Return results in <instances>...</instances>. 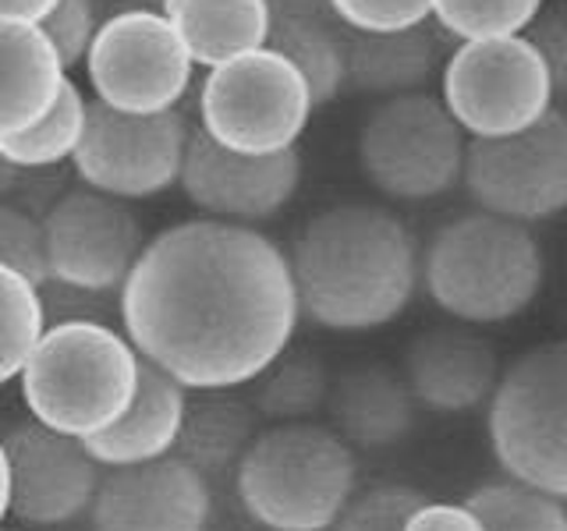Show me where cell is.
<instances>
[{"label":"cell","mask_w":567,"mask_h":531,"mask_svg":"<svg viewBox=\"0 0 567 531\" xmlns=\"http://www.w3.org/2000/svg\"><path fill=\"white\" fill-rule=\"evenodd\" d=\"M288 256L301 315L337 333L394 323L422 283V252L412 230L398 212L372 202L316 212Z\"/></svg>","instance_id":"7a4b0ae2"},{"label":"cell","mask_w":567,"mask_h":531,"mask_svg":"<svg viewBox=\"0 0 567 531\" xmlns=\"http://www.w3.org/2000/svg\"><path fill=\"white\" fill-rule=\"evenodd\" d=\"M256 421L259 412L252 400L230 397L227 389H199V397H188V412L171 454L199 471L213 489H220L238 478L241 460L259 436Z\"/></svg>","instance_id":"7402d4cb"},{"label":"cell","mask_w":567,"mask_h":531,"mask_svg":"<svg viewBox=\"0 0 567 531\" xmlns=\"http://www.w3.org/2000/svg\"><path fill=\"white\" fill-rule=\"evenodd\" d=\"M337 22L354 32H394L433 22V0H327Z\"/></svg>","instance_id":"836d02e7"},{"label":"cell","mask_w":567,"mask_h":531,"mask_svg":"<svg viewBox=\"0 0 567 531\" xmlns=\"http://www.w3.org/2000/svg\"><path fill=\"white\" fill-rule=\"evenodd\" d=\"M177 188L213 220L256 227L291 206L301 188V156L298 149L270 156L227 149L195 124Z\"/></svg>","instance_id":"9a60e30c"},{"label":"cell","mask_w":567,"mask_h":531,"mask_svg":"<svg viewBox=\"0 0 567 531\" xmlns=\"http://www.w3.org/2000/svg\"><path fill=\"white\" fill-rule=\"evenodd\" d=\"M159 4H164V0H159Z\"/></svg>","instance_id":"60d3db41"},{"label":"cell","mask_w":567,"mask_h":531,"mask_svg":"<svg viewBox=\"0 0 567 531\" xmlns=\"http://www.w3.org/2000/svg\"><path fill=\"white\" fill-rule=\"evenodd\" d=\"M327 365L309 351L280 354V358L262 372L252 389V404L259 418L274 425L309 421L319 407H327L330 397Z\"/></svg>","instance_id":"484cf974"},{"label":"cell","mask_w":567,"mask_h":531,"mask_svg":"<svg viewBox=\"0 0 567 531\" xmlns=\"http://www.w3.org/2000/svg\"><path fill=\"white\" fill-rule=\"evenodd\" d=\"M430 500L408 486H377L344 507L330 531H404L412 513Z\"/></svg>","instance_id":"4dcf8cb0"},{"label":"cell","mask_w":567,"mask_h":531,"mask_svg":"<svg viewBox=\"0 0 567 531\" xmlns=\"http://www.w3.org/2000/svg\"><path fill=\"white\" fill-rule=\"evenodd\" d=\"M486 425L507 478L567 500V341L532 347L504 372Z\"/></svg>","instance_id":"52a82bcc"},{"label":"cell","mask_w":567,"mask_h":531,"mask_svg":"<svg viewBox=\"0 0 567 531\" xmlns=\"http://www.w3.org/2000/svg\"><path fill=\"white\" fill-rule=\"evenodd\" d=\"M40 298H43L50 326H64V323L114 326V323H121V294H114V291H89V288H79V283H64V280L50 277L47 283H40Z\"/></svg>","instance_id":"1f68e13d"},{"label":"cell","mask_w":567,"mask_h":531,"mask_svg":"<svg viewBox=\"0 0 567 531\" xmlns=\"http://www.w3.org/2000/svg\"><path fill=\"white\" fill-rule=\"evenodd\" d=\"M142 379V354L128 333L103 323L50 326L18 376L35 421L68 436H100L128 412Z\"/></svg>","instance_id":"277c9868"},{"label":"cell","mask_w":567,"mask_h":531,"mask_svg":"<svg viewBox=\"0 0 567 531\" xmlns=\"http://www.w3.org/2000/svg\"><path fill=\"white\" fill-rule=\"evenodd\" d=\"M89 518L96 531H209L213 486L174 454L111 468Z\"/></svg>","instance_id":"2e32d148"},{"label":"cell","mask_w":567,"mask_h":531,"mask_svg":"<svg viewBox=\"0 0 567 531\" xmlns=\"http://www.w3.org/2000/svg\"><path fill=\"white\" fill-rule=\"evenodd\" d=\"M274 4H306V0H274Z\"/></svg>","instance_id":"f35d334b"},{"label":"cell","mask_w":567,"mask_h":531,"mask_svg":"<svg viewBox=\"0 0 567 531\" xmlns=\"http://www.w3.org/2000/svg\"><path fill=\"white\" fill-rule=\"evenodd\" d=\"M419 397L408 376L386 365H354L330 383L327 415L351 450H390L415 433Z\"/></svg>","instance_id":"ac0fdd59"},{"label":"cell","mask_w":567,"mask_h":531,"mask_svg":"<svg viewBox=\"0 0 567 531\" xmlns=\"http://www.w3.org/2000/svg\"><path fill=\"white\" fill-rule=\"evenodd\" d=\"M188 412V386L167 376L164 368L142 358V379L132 407L111 429L89 436L85 447L103 468H128L159 460L174 450Z\"/></svg>","instance_id":"ffe728a7"},{"label":"cell","mask_w":567,"mask_h":531,"mask_svg":"<svg viewBox=\"0 0 567 531\" xmlns=\"http://www.w3.org/2000/svg\"><path fill=\"white\" fill-rule=\"evenodd\" d=\"M546 259L528 223L475 209L454 217L422 252V283L436 305L468 326L518 319L543 291Z\"/></svg>","instance_id":"3957f363"},{"label":"cell","mask_w":567,"mask_h":531,"mask_svg":"<svg viewBox=\"0 0 567 531\" xmlns=\"http://www.w3.org/2000/svg\"><path fill=\"white\" fill-rule=\"evenodd\" d=\"M68 85V64L40 22H0V135L43 121Z\"/></svg>","instance_id":"d6986e66"},{"label":"cell","mask_w":567,"mask_h":531,"mask_svg":"<svg viewBox=\"0 0 567 531\" xmlns=\"http://www.w3.org/2000/svg\"><path fill=\"white\" fill-rule=\"evenodd\" d=\"M465 191L478 209L528 227L567 212V114L554 106L525 132L472 138Z\"/></svg>","instance_id":"7c38bea8"},{"label":"cell","mask_w":567,"mask_h":531,"mask_svg":"<svg viewBox=\"0 0 567 531\" xmlns=\"http://www.w3.org/2000/svg\"><path fill=\"white\" fill-rule=\"evenodd\" d=\"M71 191L64 167H18L0 159V199L32 217H47Z\"/></svg>","instance_id":"d6a6232c"},{"label":"cell","mask_w":567,"mask_h":531,"mask_svg":"<svg viewBox=\"0 0 567 531\" xmlns=\"http://www.w3.org/2000/svg\"><path fill=\"white\" fill-rule=\"evenodd\" d=\"M61 0H0V22H43Z\"/></svg>","instance_id":"74e56055"},{"label":"cell","mask_w":567,"mask_h":531,"mask_svg":"<svg viewBox=\"0 0 567 531\" xmlns=\"http://www.w3.org/2000/svg\"><path fill=\"white\" fill-rule=\"evenodd\" d=\"M354 454L323 425H274L248 447L235 492L270 531H330L354 492Z\"/></svg>","instance_id":"5b68a950"},{"label":"cell","mask_w":567,"mask_h":531,"mask_svg":"<svg viewBox=\"0 0 567 531\" xmlns=\"http://www.w3.org/2000/svg\"><path fill=\"white\" fill-rule=\"evenodd\" d=\"M89 106H93V100H85L82 85L68 79L61 100L53 103V111L43 121H35L32 128L18 135H0V159L18 167L71 164L89 128Z\"/></svg>","instance_id":"d4e9b609"},{"label":"cell","mask_w":567,"mask_h":531,"mask_svg":"<svg viewBox=\"0 0 567 531\" xmlns=\"http://www.w3.org/2000/svg\"><path fill=\"white\" fill-rule=\"evenodd\" d=\"M50 277L89 291L121 294L146 252V235L132 206L89 185H75L47 217Z\"/></svg>","instance_id":"5bb4252c"},{"label":"cell","mask_w":567,"mask_h":531,"mask_svg":"<svg viewBox=\"0 0 567 531\" xmlns=\"http://www.w3.org/2000/svg\"><path fill=\"white\" fill-rule=\"evenodd\" d=\"M465 503L483 518L486 531H567L564 500L514 478L483 486Z\"/></svg>","instance_id":"83f0119b"},{"label":"cell","mask_w":567,"mask_h":531,"mask_svg":"<svg viewBox=\"0 0 567 531\" xmlns=\"http://www.w3.org/2000/svg\"><path fill=\"white\" fill-rule=\"evenodd\" d=\"M199 67L182 32L164 11L132 8L111 14L96 32L85 58L93 100L124 114H167L177 111Z\"/></svg>","instance_id":"30bf717a"},{"label":"cell","mask_w":567,"mask_h":531,"mask_svg":"<svg viewBox=\"0 0 567 531\" xmlns=\"http://www.w3.org/2000/svg\"><path fill=\"white\" fill-rule=\"evenodd\" d=\"M50 323L40 288L0 266V379H18L35 347L43 344Z\"/></svg>","instance_id":"4316f807"},{"label":"cell","mask_w":567,"mask_h":531,"mask_svg":"<svg viewBox=\"0 0 567 531\" xmlns=\"http://www.w3.org/2000/svg\"><path fill=\"white\" fill-rule=\"evenodd\" d=\"M199 67H220L262 50L274 29V0H164L159 4Z\"/></svg>","instance_id":"cb8c5ba5"},{"label":"cell","mask_w":567,"mask_h":531,"mask_svg":"<svg viewBox=\"0 0 567 531\" xmlns=\"http://www.w3.org/2000/svg\"><path fill=\"white\" fill-rule=\"evenodd\" d=\"M404 531H486V524L468 503H425Z\"/></svg>","instance_id":"8d00e7d4"},{"label":"cell","mask_w":567,"mask_h":531,"mask_svg":"<svg viewBox=\"0 0 567 531\" xmlns=\"http://www.w3.org/2000/svg\"><path fill=\"white\" fill-rule=\"evenodd\" d=\"M301 319L291 256L262 230L185 220L150 238L121 291V330L188 389L256 383Z\"/></svg>","instance_id":"6da1fadb"},{"label":"cell","mask_w":567,"mask_h":531,"mask_svg":"<svg viewBox=\"0 0 567 531\" xmlns=\"http://www.w3.org/2000/svg\"><path fill=\"white\" fill-rule=\"evenodd\" d=\"M440 96L468 138H504L554 111V79L528 35L461 43L440 71Z\"/></svg>","instance_id":"9c48e42d"},{"label":"cell","mask_w":567,"mask_h":531,"mask_svg":"<svg viewBox=\"0 0 567 531\" xmlns=\"http://www.w3.org/2000/svg\"><path fill=\"white\" fill-rule=\"evenodd\" d=\"M546 0H433V22L457 43L525 35Z\"/></svg>","instance_id":"f1b7e54d"},{"label":"cell","mask_w":567,"mask_h":531,"mask_svg":"<svg viewBox=\"0 0 567 531\" xmlns=\"http://www.w3.org/2000/svg\"><path fill=\"white\" fill-rule=\"evenodd\" d=\"M0 266L32 280L35 288L50 280L47 227L40 217L14 206H0Z\"/></svg>","instance_id":"f546056e"},{"label":"cell","mask_w":567,"mask_h":531,"mask_svg":"<svg viewBox=\"0 0 567 531\" xmlns=\"http://www.w3.org/2000/svg\"><path fill=\"white\" fill-rule=\"evenodd\" d=\"M4 468V513L22 524L53 528L93 510L100 492V460L85 439L50 429L43 421H18L0 447Z\"/></svg>","instance_id":"4fadbf2b"},{"label":"cell","mask_w":567,"mask_h":531,"mask_svg":"<svg viewBox=\"0 0 567 531\" xmlns=\"http://www.w3.org/2000/svg\"><path fill=\"white\" fill-rule=\"evenodd\" d=\"M468 132L443 96L408 93L383 100L359 128V170L383 199L433 202L465 185Z\"/></svg>","instance_id":"8992f818"},{"label":"cell","mask_w":567,"mask_h":531,"mask_svg":"<svg viewBox=\"0 0 567 531\" xmlns=\"http://www.w3.org/2000/svg\"><path fill=\"white\" fill-rule=\"evenodd\" d=\"M270 50L288 58L309 82L316 106H327L348 88V43L327 0L274 4Z\"/></svg>","instance_id":"603a6c76"},{"label":"cell","mask_w":567,"mask_h":531,"mask_svg":"<svg viewBox=\"0 0 567 531\" xmlns=\"http://www.w3.org/2000/svg\"><path fill=\"white\" fill-rule=\"evenodd\" d=\"M262 531H270V528H262Z\"/></svg>","instance_id":"ab89813d"},{"label":"cell","mask_w":567,"mask_h":531,"mask_svg":"<svg viewBox=\"0 0 567 531\" xmlns=\"http://www.w3.org/2000/svg\"><path fill=\"white\" fill-rule=\"evenodd\" d=\"M344 43L348 88L362 96L394 100L408 93H425V82L447 64L430 22L394 32H354L344 25Z\"/></svg>","instance_id":"44dd1931"},{"label":"cell","mask_w":567,"mask_h":531,"mask_svg":"<svg viewBox=\"0 0 567 531\" xmlns=\"http://www.w3.org/2000/svg\"><path fill=\"white\" fill-rule=\"evenodd\" d=\"M525 35L543 53L557 100H567V4L543 8V14L528 25Z\"/></svg>","instance_id":"d590c367"},{"label":"cell","mask_w":567,"mask_h":531,"mask_svg":"<svg viewBox=\"0 0 567 531\" xmlns=\"http://www.w3.org/2000/svg\"><path fill=\"white\" fill-rule=\"evenodd\" d=\"M40 25L50 32V40L58 43L64 64L75 67V64H85L103 22H96L93 0H61V4L53 8Z\"/></svg>","instance_id":"e575fe53"},{"label":"cell","mask_w":567,"mask_h":531,"mask_svg":"<svg viewBox=\"0 0 567 531\" xmlns=\"http://www.w3.org/2000/svg\"><path fill=\"white\" fill-rule=\"evenodd\" d=\"M192 128L177 111L124 114L93 100L85 138L71 159L82 185L124 202L156 199L182 185Z\"/></svg>","instance_id":"8fae6325"},{"label":"cell","mask_w":567,"mask_h":531,"mask_svg":"<svg viewBox=\"0 0 567 531\" xmlns=\"http://www.w3.org/2000/svg\"><path fill=\"white\" fill-rule=\"evenodd\" d=\"M312 111L309 82L270 46L209 67L199 88V128L220 146L252 156L298 149Z\"/></svg>","instance_id":"ba28073f"},{"label":"cell","mask_w":567,"mask_h":531,"mask_svg":"<svg viewBox=\"0 0 567 531\" xmlns=\"http://www.w3.org/2000/svg\"><path fill=\"white\" fill-rule=\"evenodd\" d=\"M404 376L422 407L436 415H465L489 404L501 386V358L489 341L465 326H440L408 347Z\"/></svg>","instance_id":"e0dca14e"}]
</instances>
